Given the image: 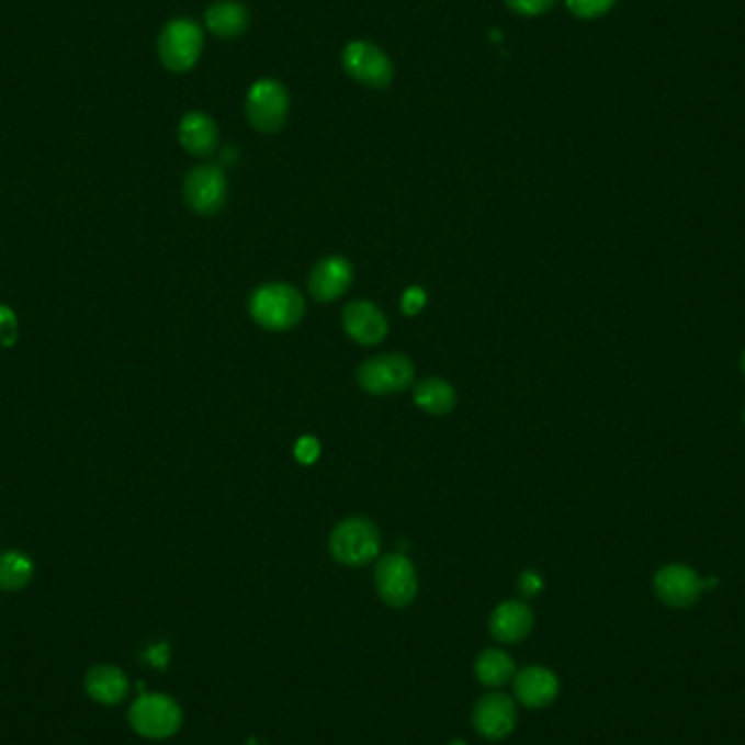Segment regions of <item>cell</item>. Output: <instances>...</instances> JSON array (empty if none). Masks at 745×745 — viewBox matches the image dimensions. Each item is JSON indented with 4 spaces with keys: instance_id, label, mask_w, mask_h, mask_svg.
<instances>
[{
    "instance_id": "2e32d148",
    "label": "cell",
    "mask_w": 745,
    "mask_h": 745,
    "mask_svg": "<svg viewBox=\"0 0 745 745\" xmlns=\"http://www.w3.org/2000/svg\"><path fill=\"white\" fill-rule=\"evenodd\" d=\"M86 691L99 704L116 707L129 696V678L118 667L97 665L86 676Z\"/></svg>"
},
{
    "instance_id": "d6986e66",
    "label": "cell",
    "mask_w": 745,
    "mask_h": 745,
    "mask_svg": "<svg viewBox=\"0 0 745 745\" xmlns=\"http://www.w3.org/2000/svg\"><path fill=\"white\" fill-rule=\"evenodd\" d=\"M205 24L218 37H238L249 26V11L240 2H216L207 9Z\"/></svg>"
},
{
    "instance_id": "7c38bea8",
    "label": "cell",
    "mask_w": 745,
    "mask_h": 745,
    "mask_svg": "<svg viewBox=\"0 0 745 745\" xmlns=\"http://www.w3.org/2000/svg\"><path fill=\"white\" fill-rule=\"evenodd\" d=\"M342 327L347 336L362 345H380L388 334V320L384 312L371 301H353L342 309Z\"/></svg>"
},
{
    "instance_id": "d4e9b609",
    "label": "cell",
    "mask_w": 745,
    "mask_h": 745,
    "mask_svg": "<svg viewBox=\"0 0 745 745\" xmlns=\"http://www.w3.org/2000/svg\"><path fill=\"white\" fill-rule=\"evenodd\" d=\"M426 301H428L426 291L419 289V286H413V289H408V291L404 293V297H402V309H404V314L415 316V314H419V312L426 307Z\"/></svg>"
},
{
    "instance_id": "5bb4252c",
    "label": "cell",
    "mask_w": 745,
    "mask_h": 745,
    "mask_svg": "<svg viewBox=\"0 0 745 745\" xmlns=\"http://www.w3.org/2000/svg\"><path fill=\"white\" fill-rule=\"evenodd\" d=\"M353 282V269L351 264L340 258V256H329L323 258L309 273L307 280V291L309 295L320 301V303H329L342 297Z\"/></svg>"
},
{
    "instance_id": "52a82bcc",
    "label": "cell",
    "mask_w": 745,
    "mask_h": 745,
    "mask_svg": "<svg viewBox=\"0 0 745 745\" xmlns=\"http://www.w3.org/2000/svg\"><path fill=\"white\" fill-rule=\"evenodd\" d=\"M375 589L391 608H406L419 591V578L404 554H388L375 567Z\"/></svg>"
},
{
    "instance_id": "277c9868",
    "label": "cell",
    "mask_w": 745,
    "mask_h": 745,
    "mask_svg": "<svg viewBox=\"0 0 745 745\" xmlns=\"http://www.w3.org/2000/svg\"><path fill=\"white\" fill-rule=\"evenodd\" d=\"M203 33L201 26L188 18L170 20L157 39L161 64L172 72H188L201 55Z\"/></svg>"
},
{
    "instance_id": "6da1fadb",
    "label": "cell",
    "mask_w": 745,
    "mask_h": 745,
    "mask_svg": "<svg viewBox=\"0 0 745 745\" xmlns=\"http://www.w3.org/2000/svg\"><path fill=\"white\" fill-rule=\"evenodd\" d=\"M253 320L269 331H289L305 314V303L291 284H264L249 298Z\"/></svg>"
},
{
    "instance_id": "30bf717a",
    "label": "cell",
    "mask_w": 745,
    "mask_h": 745,
    "mask_svg": "<svg viewBox=\"0 0 745 745\" xmlns=\"http://www.w3.org/2000/svg\"><path fill=\"white\" fill-rule=\"evenodd\" d=\"M345 70L360 83L386 88L393 81V64L382 48L371 42H351L342 50Z\"/></svg>"
},
{
    "instance_id": "603a6c76",
    "label": "cell",
    "mask_w": 745,
    "mask_h": 745,
    "mask_svg": "<svg viewBox=\"0 0 745 745\" xmlns=\"http://www.w3.org/2000/svg\"><path fill=\"white\" fill-rule=\"evenodd\" d=\"M506 4L519 15H541L548 13L556 0H506Z\"/></svg>"
},
{
    "instance_id": "484cf974",
    "label": "cell",
    "mask_w": 745,
    "mask_h": 745,
    "mask_svg": "<svg viewBox=\"0 0 745 745\" xmlns=\"http://www.w3.org/2000/svg\"><path fill=\"white\" fill-rule=\"evenodd\" d=\"M320 455V445L314 437H303L298 439L297 448H295V458L301 464H314Z\"/></svg>"
},
{
    "instance_id": "44dd1931",
    "label": "cell",
    "mask_w": 745,
    "mask_h": 745,
    "mask_svg": "<svg viewBox=\"0 0 745 745\" xmlns=\"http://www.w3.org/2000/svg\"><path fill=\"white\" fill-rule=\"evenodd\" d=\"M33 578V563L22 552H4L0 554V589L2 591H20Z\"/></svg>"
},
{
    "instance_id": "4fadbf2b",
    "label": "cell",
    "mask_w": 745,
    "mask_h": 745,
    "mask_svg": "<svg viewBox=\"0 0 745 745\" xmlns=\"http://www.w3.org/2000/svg\"><path fill=\"white\" fill-rule=\"evenodd\" d=\"M512 689H515V698L526 709H545L558 698L561 682L552 669L541 667V665H530L521 669L519 674H515Z\"/></svg>"
},
{
    "instance_id": "7a4b0ae2",
    "label": "cell",
    "mask_w": 745,
    "mask_h": 745,
    "mask_svg": "<svg viewBox=\"0 0 745 745\" xmlns=\"http://www.w3.org/2000/svg\"><path fill=\"white\" fill-rule=\"evenodd\" d=\"M380 545L382 539L375 523L362 517L340 521L329 537V552L345 567L369 565L380 554Z\"/></svg>"
},
{
    "instance_id": "3957f363",
    "label": "cell",
    "mask_w": 745,
    "mask_h": 745,
    "mask_svg": "<svg viewBox=\"0 0 745 745\" xmlns=\"http://www.w3.org/2000/svg\"><path fill=\"white\" fill-rule=\"evenodd\" d=\"M355 380L369 395H395L413 386L415 364L404 353H382L364 360L355 371Z\"/></svg>"
},
{
    "instance_id": "cb8c5ba5",
    "label": "cell",
    "mask_w": 745,
    "mask_h": 745,
    "mask_svg": "<svg viewBox=\"0 0 745 745\" xmlns=\"http://www.w3.org/2000/svg\"><path fill=\"white\" fill-rule=\"evenodd\" d=\"M18 338V325H15V316L9 307L0 305V345L9 347L13 345Z\"/></svg>"
},
{
    "instance_id": "4316f807",
    "label": "cell",
    "mask_w": 745,
    "mask_h": 745,
    "mask_svg": "<svg viewBox=\"0 0 745 745\" xmlns=\"http://www.w3.org/2000/svg\"><path fill=\"white\" fill-rule=\"evenodd\" d=\"M543 589V578L537 572H523L519 578V591L523 597H534Z\"/></svg>"
},
{
    "instance_id": "5b68a950",
    "label": "cell",
    "mask_w": 745,
    "mask_h": 745,
    "mask_svg": "<svg viewBox=\"0 0 745 745\" xmlns=\"http://www.w3.org/2000/svg\"><path fill=\"white\" fill-rule=\"evenodd\" d=\"M183 722L181 707L163 693H145L129 709L132 729L147 740H168Z\"/></svg>"
},
{
    "instance_id": "8992f818",
    "label": "cell",
    "mask_w": 745,
    "mask_h": 745,
    "mask_svg": "<svg viewBox=\"0 0 745 745\" xmlns=\"http://www.w3.org/2000/svg\"><path fill=\"white\" fill-rule=\"evenodd\" d=\"M247 121L262 134L280 132L289 121V92L275 79H262L247 94Z\"/></svg>"
},
{
    "instance_id": "8fae6325",
    "label": "cell",
    "mask_w": 745,
    "mask_h": 745,
    "mask_svg": "<svg viewBox=\"0 0 745 745\" xmlns=\"http://www.w3.org/2000/svg\"><path fill=\"white\" fill-rule=\"evenodd\" d=\"M473 729L490 742L508 737L517 726L515 700L506 693H486L473 707Z\"/></svg>"
},
{
    "instance_id": "f546056e",
    "label": "cell",
    "mask_w": 745,
    "mask_h": 745,
    "mask_svg": "<svg viewBox=\"0 0 745 745\" xmlns=\"http://www.w3.org/2000/svg\"><path fill=\"white\" fill-rule=\"evenodd\" d=\"M744 424H745V413H744Z\"/></svg>"
},
{
    "instance_id": "ffe728a7",
    "label": "cell",
    "mask_w": 745,
    "mask_h": 745,
    "mask_svg": "<svg viewBox=\"0 0 745 745\" xmlns=\"http://www.w3.org/2000/svg\"><path fill=\"white\" fill-rule=\"evenodd\" d=\"M475 676L484 687H504L515 678V661L504 650H484L475 658Z\"/></svg>"
},
{
    "instance_id": "f1b7e54d",
    "label": "cell",
    "mask_w": 745,
    "mask_h": 745,
    "mask_svg": "<svg viewBox=\"0 0 745 745\" xmlns=\"http://www.w3.org/2000/svg\"><path fill=\"white\" fill-rule=\"evenodd\" d=\"M451 745H466V744H462V742H453V744Z\"/></svg>"
},
{
    "instance_id": "ba28073f",
    "label": "cell",
    "mask_w": 745,
    "mask_h": 745,
    "mask_svg": "<svg viewBox=\"0 0 745 745\" xmlns=\"http://www.w3.org/2000/svg\"><path fill=\"white\" fill-rule=\"evenodd\" d=\"M183 199L201 216H214L227 201V179L218 166H196L185 174Z\"/></svg>"
},
{
    "instance_id": "ac0fdd59",
    "label": "cell",
    "mask_w": 745,
    "mask_h": 745,
    "mask_svg": "<svg viewBox=\"0 0 745 745\" xmlns=\"http://www.w3.org/2000/svg\"><path fill=\"white\" fill-rule=\"evenodd\" d=\"M455 391L443 377H426L415 386V404L428 415H449L455 408Z\"/></svg>"
},
{
    "instance_id": "e0dca14e",
    "label": "cell",
    "mask_w": 745,
    "mask_h": 745,
    "mask_svg": "<svg viewBox=\"0 0 745 745\" xmlns=\"http://www.w3.org/2000/svg\"><path fill=\"white\" fill-rule=\"evenodd\" d=\"M179 143L194 157H210L218 147V129L210 116L190 112L179 123Z\"/></svg>"
},
{
    "instance_id": "7402d4cb",
    "label": "cell",
    "mask_w": 745,
    "mask_h": 745,
    "mask_svg": "<svg viewBox=\"0 0 745 745\" xmlns=\"http://www.w3.org/2000/svg\"><path fill=\"white\" fill-rule=\"evenodd\" d=\"M617 0H567V7L572 9L574 15L591 20L603 15Z\"/></svg>"
},
{
    "instance_id": "83f0119b",
    "label": "cell",
    "mask_w": 745,
    "mask_h": 745,
    "mask_svg": "<svg viewBox=\"0 0 745 745\" xmlns=\"http://www.w3.org/2000/svg\"><path fill=\"white\" fill-rule=\"evenodd\" d=\"M742 371H744V375H745V351H744V355H742Z\"/></svg>"
},
{
    "instance_id": "9c48e42d",
    "label": "cell",
    "mask_w": 745,
    "mask_h": 745,
    "mask_svg": "<svg viewBox=\"0 0 745 745\" xmlns=\"http://www.w3.org/2000/svg\"><path fill=\"white\" fill-rule=\"evenodd\" d=\"M707 591V580L682 563L665 565L654 576V594L671 608H689Z\"/></svg>"
},
{
    "instance_id": "9a60e30c",
    "label": "cell",
    "mask_w": 745,
    "mask_h": 745,
    "mask_svg": "<svg viewBox=\"0 0 745 745\" xmlns=\"http://www.w3.org/2000/svg\"><path fill=\"white\" fill-rule=\"evenodd\" d=\"M488 628L499 643H519L532 632L534 612L521 599H506L493 610Z\"/></svg>"
}]
</instances>
